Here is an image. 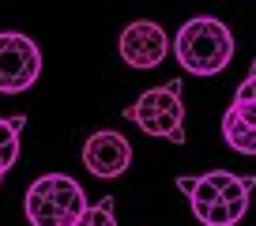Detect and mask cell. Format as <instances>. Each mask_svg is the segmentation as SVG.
<instances>
[{
  "mask_svg": "<svg viewBox=\"0 0 256 226\" xmlns=\"http://www.w3.org/2000/svg\"><path fill=\"white\" fill-rule=\"evenodd\" d=\"M222 140L230 151L238 154H256V128H248L245 121H238L234 113H222Z\"/></svg>",
  "mask_w": 256,
  "mask_h": 226,
  "instance_id": "obj_7",
  "label": "cell"
},
{
  "mask_svg": "<svg viewBox=\"0 0 256 226\" xmlns=\"http://www.w3.org/2000/svg\"><path fill=\"white\" fill-rule=\"evenodd\" d=\"M226 113H234L238 121H245L248 128H256V102H238V98H234V102H230V110H226Z\"/></svg>",
  "mask_w": 256,
  "mask_h": 226,
  "instance_id": "obj_9",
  "label": "cell"
},
{
  "mask_svg": "<svg viewBox=\"0 0 256 226\" xmlns=\"http://www.w3.org/2000/svg\"><path fill=\"white\" fill-rule=\"evenodd\" d=\"M124 117L136 121L144 136L184 144V102H181V80H170L162 87H147L132 106H124Z\"/></svg>",
  "mask_w": 256,
  "mask_h": 226,
  "instance_id": "obj_3",
  "label": "cell"
},
{
  "mask_svg": "<svg viewBox=\"0 0 256 226\" xmlns=\"http://www.w3.org/2000/svg\"><path fill=\"white\" fill-rule=\"evenodd\" d=\"M42 80V46L23 30H0V94H26Z\"/></svg>",
  "mask_w": 256,
  "mask_h": 226,
  "instance_id": "obj_4",
  "label": "cell"
},
{
  "mask_svg": "<svg viewBox=\"0 0 256 226\" xmlns=\"http://www.w3.org/2000/svg\"><path fill=\"white\" fill-rule=\"evenodd\" d=\"M117 53L128 68L147 72V68H158L170 53H174V38L162 30V23L154 19H132V23L120 30Z\"/></svg>",
  "mask_w": 256,
  "mask_h": 226,
  "instance_id": "obj_5",
  "label": "cell"
},
{
  "mask_svg": "<svg viewBox=\"0 0 256 226\" xmlns=\"http://www.w3.org/2000/svg\"><path fill=\"white\" fill-rule=\"evenodd\" d=\"M87 208L83 185L68 174H42L23 196V215L30 226H76Z\"/></svg>",
  "mask_w": 256,
  "mask_h": 226,
  "instance_id": "obj_2",
  "label": "cell"
},
{
  "mask_svg": "<svg viewBox=\"0 0 256 226\" xmlns=\"http://www.w3.org/2000/svg\"><path fill=\"white\" fill-rule=\"evenodd\" d=\"M83 166H87L90 178H102V181L124 178L132 170V144L117 128H98L83 144Z\"/></svg>",
  "mask_w": 256,
  "mask_h": 226,
  "instance_id": "obj_6",
  "label": "cell"
},
{
  "mask_svg": "<svg viewBox=\"0 0 256 226\" xmlns=\"http://www.w3.org/2000/svg\"><path fill=\"white\" fill-rule=\"evenodd\" d=\"M117 200H113V196H102V200L98 204H90L87 211H83V218L76 226H117Z\"/></svg>",
  "mask_w": 256,
  "mask_h": 226,
  "instance_id": "obj_8",
  "label": "cell"
},
{
  "mask_svg": "<svg viewBox=\"0 0 256 226\" xmlns=\"http://www.w3.org/2000/svg\"><path fill=\"white\" fill-rule=\"evenodd\" d=\"M4 174H8V166H4V154H0V181H4Z\"/></svg>",
  "mask_w": 256,
  "mask_h": 226,
  "instance_id": "obj_11",
  "label": "cell"
},
{
  "mask_svg": "<svg viewBox=\"0 0 256 226\" xmlns=\"http://www.w3.org/2000/svg\"><path fill=\"white\" fill-rule=\"evenodd\" d=\"M234 98H238V102H256V60H252V68H248V76L241 80V87L234 90Z\"/></svg>",
  "mask_w": 256,
  "mask_h": 226,
  "instance_id": "obj_10",
  "label": "cell"
},
{
  "mask_svg": "<svg viewBox=\"0 0 256 226\" xmlns=\"http://www.w3.org/2000/svg\"><path fill=\"white\" fill-rule=\"evenodd\" d=\"M234 30L215 16H196L174 34V56L184 72L200 76V80H211V76L226 72L234 60Z\"/></svg>",
  "mask_w": 256,
  "mask_h": 226,
  "instance_id": "obj_1",
  "label": "cell"
}]
</instances>
